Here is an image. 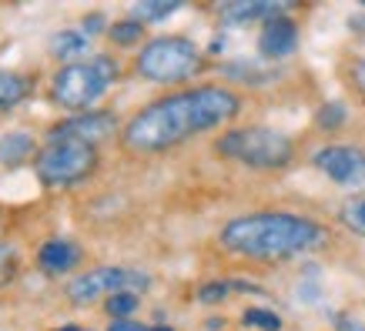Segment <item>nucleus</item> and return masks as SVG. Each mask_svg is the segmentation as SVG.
Listing matches in <instances>:
<instances>
[{"instance_id":"nucleus-25","label":"nucleus","mask_w":365,"mask_h":331,"mask_svg":"<svg viewBox=\"0 0 365 331\" xmlns=\"http://www.w3.org/2000/svg\"><path fill=\"white\" fill-rule=\"evenodd\" d=\"M349 80H352V88L359 90V94H365V54L352 64V70H349Z\"/></svg>"},{"instance_id":"nucleus-13","label":"nucleus","mask_w":365,"mask_h":331,"mask_svg":"<svg viewBox=\"0 0 365 331\" xmlns=\"http://www.w3.org/2000/svg\"><path fill=\"white\" fill-rule=\"evenodd\" d=\"M34 154V137L24 131H11L0 137V164H21V161H27V157Z\"/></svg>"},{"instance_id":"nucleus-2","label":"nucleus","mask_w":365,"mask_h":331,"mask_svg":"<svg viewBox=\"0 0 365 331\" xmlns=\"http://www.w3.org/2000/svg\"><path fill=\"white\" fill-rule=\"evenodd\" d=\"M225 251L255 261H278V258H299L319 251L329 244V231L319 221L288 214V211H255L232 218L218 234Z\"/></svg>"},{"instance_id":"nucleus-11","label":"nucleus","mask_w":365,"mask_h":331,"mask_svg":"<svg viewBox=\"0 0 365 331\" xmlns=\"http://www.w3.org/2000/svg\"><path fill=\"white\" fill-rule=\"evenodd\" d=\"M285 11L288 4H272V0H232V4L218 7V17L228 27H238L248 21H272V17H282Z\"/></svg>"},{"instance_id":"nucleus-7","label":"nucleus","mask_w":365,"mask_h":331,"mask_svg":"<svg viewBox=\"0 0 365 331\" xmlns=\"http://www.w3.org/2000/svg\"><path fill=\"white\" fill-rule=\"evenodd\" d=\"M151 288V275H144L138 268H94L88 275H78L67 285V298L74 305H91L101 295H121V291H148Z\"/></svg>"},{"instance_id":"nucleus-12","label":"nucleus","mask_w":365,"mask_h":331,"mask_svg":"<svg viewBox=\"0 0 365 331\" xmlns=\"http://www.w3.org/2000/svg\"><path fill=\"white\" fill-rule=\"evenodd\" d=\"M37 261L44 268V275H67L71 268H78L81 248L74 241H67V238H54V241H47L44 248H41Z\"/></svg>"},{"instance_id":"nucleus-1","label":"nucleus","mask_w":365,"mask_h":331,"mask_svg":"<svg viewBox=\"0 0 365 331\" xmlns=\"http://www.w3.org/2000/svg\"><path fill=\"white\" fill-rule=\"evenodd\" d=\"M242 110V98L228 88H188L138 110L121 131V144L131 154H158L191 141L205 131L228 124Z\"/></svg>"},{"instance_id":"nucleus-6","label":"nucleus","mask_w":365,"mask_h":331,"mask_svg":"<svg viewBox=\"0 0 365 331\" xmlns=\"http://www.w3.org/2000/svg\"><path fill=\"white\" fill-rule=\"evenodd\" d=\"M98 154L91 144L81 141H47V147L37 154V177L51 188L78 184L94 171Z\"/></svg>"},{"instance_id":"nucleus-14","label":"nucleus","mask_w":365,"mask_h":331,"mask_svg":"<svg viewBox=\"0 0 365 331\" xmlns=\"http://www.w3.org/2000/svg\"><path fill=\"white\" fill-rule=\"evenodd\" d=\"M27 94H31V80L24 78V74L0 70V114H4V110H11L14 104H21Z\"/></svg>"},{"instance_id":"nucleus-3","label":"nucleus","mask_w":365,"mask_h":331,"mask_svg":"<svg viewBox=\"0 0 365 331\" xmlns=\"http://www.w3.org/2000/svg\"><path fill=\"white\" fill-rule=\"evenodd\" d=\"M215 151L255 171H282L292 164L295 144L288 134L272 131V127H238V131L222 134Z\"/></svg>"},{"instance_id":"nucleus-4","label":"nucleus","mask_w":365,"mask_h":331,"mask_svg":"<svg viewBox=\"0 0 365 331\" xmlns=\"http://www.w3.org/2000/svg\"><path fill=\"white\" fill-rule=\"evenodd\" d=\"M134 70L151 84H178V80H188L201 70V51L191 37L165 33V37H155L141 47Z\"/></svg>"},{"instance_id":"nucleus-8","label":"nucleus","mask_w":365,"mask_h":331,"mask_svg":"<svg viewBox=\"0 0 365 331\" xmlns=\"http://www.w3.org/2000/svg\"><path fill=\"white\" fill-rule=\"evenodd\" d=\"M312 161L335 184H345V188L365 184V151H359L352 144H329V147L315 151Z\"/></svg>"},{"instance_id":"nucleus-24","label":"nucleus","mask_w":365,"mask_h":331,"mask_svg":"<svg viewBox=\"0 0 365 331\" xmlns=\"http://www.w3.org/2000/svg\"><path fill=\"white\" fill-rule=\"evenodd\" d=\"M342 121H345V107H342V104H325V107L319 110V127H325V131L342 127Z\"/></svg>"},{"instance_id":"nucleus-15","label":"nucleus","mask_w":365,"mask_h":331,"mask_svg":"<svg viewBox=\"0 0 365 331\" xmlns=\"http://www.w3.org/2000/svg\"><path fill=\"white\" fill-rule=\"evenodd\" d=\"M88 51V37L84 31H61L51 37V54L57 61H71V57H81Z\"/></svg>"},{"instance_id":"nucleus-21","label":"nucleus","mask_w":365,"mask_h":331,"mask_svg":"<svg viewBox=\"0 0 365 331\" xmlns=\"http://www.w3.org/2000/svg\"><path fill=\"white\" fill-rule=\"evenodd\" d=\"M104 308H108V315H111L114 321L128 318L134 308H138V295H131V291H121V295H111V298L104 301Z\"/></svg>"},{"instance_id":"nucleus-20","label":"nucleus","mask_w":365,"mask_h":331,"mask_svg":"<svg viewBox=\"0 0 365 331\" xmlns=\"http://www.w3.org/2000/svg\"><path fill=\"white\" fill-rule=\"evenodd\" d=\"M242 321L248 328H258V331H282V318L275 311H265V308H248L242 315Z\"/></svg>"},{"instance_id":"nucleus-10","label":"nucleus","mask_w":365,"mask_h":331,"mask_svg":"<svg viewBox=\"0 0 365 331\" xmlns=\"http://www.w3.org/2000/svg\"><path fill=\"white\" fill-rule=\"evenodd\" d=\"M295 47H299V23L292 17L282 14V17L265 21V27L258 33V54L265 61H285L295 54Z\"/></svg>"},{"instance_id":"nucleus-31","label":"nucleus","mask_w":365,"mask_h":331,"mask_svg":"<svg viewBox=\"0 0 365 331\" xmlns=\"http://www.w3.org/2000/svg\"><path fill=\"white\" fill-rule=\"evenodd\" d=\"M57 331H81V328H74V325H67V328H57Z\"/></svg>"},{"instance_id":"nucleus-26","label":"nucleus","mask_w":365,"mask_h":331,"mask_svg":"<svg viewBox=\"0 0 365 331\" xmlns=\"http://www.w3.org/2000/svg\"><path fill=\"white\" fill-rule=\"evenodd\" d=\"M108 331H151V328H148V325H141V321L121 318V321H111V325H108Z\"/></svg>"},{"instance_id":"nucleus-28","label":"nucleus","mask_w":365,"mask_h":331,"mask_svg":"<svg viewBox=\"0 0 365 331\" xmlns=\"http://www.w3.org/2000/svg\"><path fill=\"white\" fill-rule=\"evenodd\" d=\"M339 328H342V331H365L362 325H355V321H349V318H342V321H339Z\"/></svg>"},{"instance_id":"nucleus-16","label":"nucleus","mask_w":365,"mask_h":331,"mask_svg":"<svg viewBox=\"0 0 365 331\" xmlns=\"http://www.w3.org/2000/svg\"><path fill=\"white\" fill-rule=\"evenodd\" d=\"M339 221H342L352 234L365 238V191H359V194H352L349 201H342V208H339Z\"/></svg>"},{"instance_id":"nucleus-29","label":"nucleus","mask_w":365,"mask_h":331,"mask_svg":"<svg viewBox=\"0 0 365 331\" xmlns=\"http://www.w3.org/2000/svg\"><path fill=\"white\" fill-rule=\"evenodd\" d=\"M222 47H225V37H215V41H211V47H208V51H211V54H218Z\"/></svg>"},{"instance_id":"nucleus-22","label":"nucleus","mask_w":365,"mask_h":331,"mask_svg":"<svg viewBox=\"0 0 365 331\" xmlns=\"http://www.w3.org/2000/svg\"><path fill=\"white\" fill-rule=\"evenodd\" d=\"M228 291H232V285H228V281H208V285L198 288V301H205V305H215V301H225V298H228Z\"/></svg>"},{"instance_id":"nucleus-27","label":"nucleus","mask_w":365,"mask_h":331,"mask_svg":"<svg viewBox=\"0 0 365 331\" xmlns=\"http://www.w3.org/2000/svg\"><path fill=\"white\" fill-rule=\"evenodd\" d=\"M81 27H84V37H91V33H101V27H104V17H101V14H88Z\"/></svg>"},{"instance_id":"nucleus-30","label":"nucleus","mask_w":365,"mask_h":331,"mask_svg":"<svg viewBox=\"0 0 365 331\" xmlns=\"http://www.w3.org/2000/svg\"><path fill=\"white\" fill-rule=\"evenodd\" d=\"M151 331H175V328H168V325H158V328H151Z\"/></svg>"},{"instance_id":"nucleus-9","label":"nucleus","mask_w":365,"mask_h":331,"mask_svg":"<svg viewBox=\"0 0 365 331\" xmlns=\"http://www.w3.org/2000/svg\"><path fill=\"white\" fill-rule=\"evenodd\" d=\"M114 131H118L114 114H104V110H84V114H78V117L57 124L54 131L47 134V141H81V144H91V147H94V144L108 141Z\"/></svg>"},{"instance_id":"nucleus-17","label":"nucleus","mask_w":365,"mask_h":331,"mask_svg":"<svg viewBox=\"0 0 365 331\" xmlns=\"http://www.w3.org/2000/svg\"><path fill=\"white\" fill-rule=\"evenodd\" d=\"M175 11H181V0H168V4H151V0H141V4H134L131 7V17L134 21H165V17H171Z\"/></svg>"},{"instance_id":"nucleus-18","label":"nucleus","mask_w":365,"mask_h":331,"mask_svg":"<svg viewBox=\"0 0 365 331\" xmlns=\"http://www.w3.org/2000/svg\"><path fill=\"white\" fill-rule=\"evenodd\" d=\"M222 74L228 80H242V84H265V80H272V74H268V70H258V67L248 64V61L222 64Z\"/></svg>"},{"instance_id":"nucleus-19","label":"nucleus","mask_w":365,"mask_h":331,"mask_svg":"<svg viewBox=\"0 0 365 331\" xmlns=\"http://www.w3.org/2000/svg\"><path fill=\"white\" fill-rule=\"evenodd\" d=\"M141 33H144V23L141 21H118V23H111L108 27V37H111L114 44H121V47H128V44H138L141 41Z\"/></svg>"},{"instance_id":"nucleus-23","label":"nucleus","mask_w":365,"mask_h":331,"mask_svg":"<svg viewBox=\"0 0 365 331\" xmlns=\"http://www.w3.org/2000/svg\"><path fill=\"white\" fill-rule=\"evenodd\" d=\"M14 275H17V251L0 241V285H7Z\"/></svg>"},{"instance_id":"nucleus-5","label":"nucleus","mask_w":365,"mask_h":331,"mask_svg":"<svg viewBox=\"0 0 365 331\" xmlns=\"http://www.w3.org/2000/svg\"><path fill=\"white\" fill-rule=\"evenodd\" d=\"M118 61L114 57H88V61H78V64H67L64 70L54 74V100L67 110H84L91 107L94 100L111 88L118 80Z\"/></svg>"}]
</instances>
